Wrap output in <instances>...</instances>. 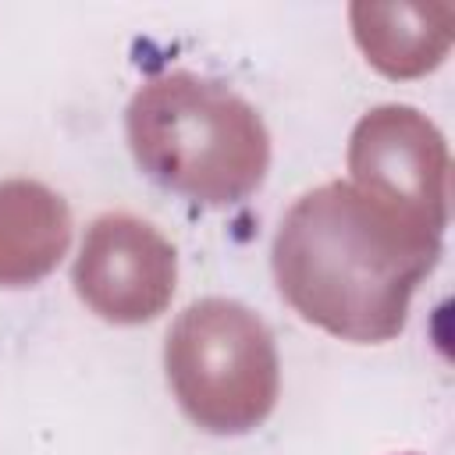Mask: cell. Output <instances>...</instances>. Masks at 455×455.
I'll return each instance as SVG.
<instances>
[{
	"label": "cell",
	"instance_id": "cell-1",
	"mask_svg": "<svg viewBox=\"0 0 455 455\" xmlns=\"http://www.w3.org/2000/svg\"><path fill=\"white\" fill-rule=\"evenodd\" d=\"M441 242L352 181H323L281 217L270 267L281 299L306 323L341 341L384 345L405 331L409 302L437 267Z\"/></svg>",
	"mask_w": 455,
	"mask_h": 455
},
{
	"label": "cell",
	"instance_id": "cell-2",
	"mask_svg": "<svg viewBox=\"0 0 455 455\" xmlns=\"http://www.w3.org/2000/svg\"><path fill=\"white\" fill-rule=\"evenodd\" d=\"M128 149L146 178L203 206L249 199L270 167L259 110L196 71L146 78L124 110Z\"/></svg>",
	"mask_w": 455,
	"mask_h": 455
},
{
	"label": "cell",
	"instance_id": "cell-3",
	"mask_svg": "<svg viewBox=\"0 0 455 455\" xmlns=\"http://www.w3.org/2000/svg\"><path fill=\"white\" fill-rule=\"evenodd\" d=\"M178 409L206 434H249L277 405L281 359L270 327L238 299L188 302L164 338Z\"/></svg>",
	"mask_w": 455,
	"mask_h": 455
},
{
	"label": "cell",
	"instance_id": "cell-4",
	"mask_svg": "<svg viewBox=\"0 0 455 455\" xmlns=\"http://www.w3.org/2000/svg\"><path fill=\"white\" fill-rule=\"evenodd\" d=\"M352 185L409 220L444 238L448 228V142L437 124L405 103L366 110L348 139Z\"/></svg>",
	"mask_w": 455,
	"mask_h": 455
},
{
	"label": "cell",
	"instance_id": "cell-5",
	"mask_svg": "<svg viewBox=\"0 0 455 455\" xmlns=\"http://www.w3.org/2000/svg\"><path fill=\"white\" fill-rule=\"evenodd\" d=\"M75 295L107 323L156 320L178 284L174 245L135 213H100L78 245L71 267Z\"/></svg>",
	"mask_w": 455,
	"mask_h": 455
},
{
	"label": "cell",
	"instance_id": "cell-6",
	"mask_svg": "<svg viewBox=\"0 0 455 455\" xmlns=\"http://www.w3.org/2000/svg\"><path fill=\"white\" fill-rule=\"evenodd\" d=\"M352 36L366 60L387 78H419L434 71L455 39L451 4H377L359 0L348 7Z\"/></svg>",
	"mask_w": 455,
	"mask_h": 455
},
{
	"label": "cell",
	"instance_id": "cell-7",
	"mask_svg": "<svg viewBox=\"0 0 455 455\" xmlns=\"http://www.w3.org/2000/svg\"><path fill=\"white\" fill-rule=\"evenodd\" d=\"M71 245V210L60 192L32 178L0 181V284L43 281Z\"/></svg>",
	"mask_w": 455,
	"mask_h": 455
},
{
	"label": "cell",
	"instance_id": "cell-8",
	"mask_svg": "<svg viewBox=\"0 0 455 455\" xmlns=\"http://www.w3.org/2000/svg\"><path fill=\"white\" fill-rule=\"evenodd\" d=\"M402 455H419V451H402Z\"/></svg>",
	"mask_w": 455,
	"mask_h": 455
}]
</instances>
